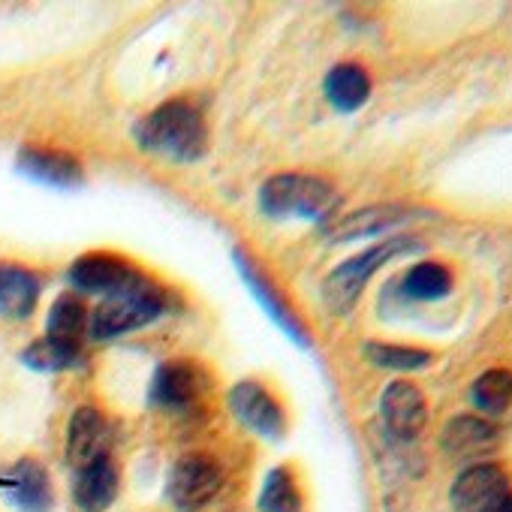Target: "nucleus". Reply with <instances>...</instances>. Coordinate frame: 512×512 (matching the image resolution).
Listing matches in <instances>:
<instances>
[{
    "instance_id": "f3484780",
    "label": "nucleus",
    "mask_w": 512,
    "mask_h": 512,
    "mask_svg": "<svg viewBox=\"0 0 512 512\" xmlns=\"http://www.w3.org/2000/svg\"><path fill=\"white\" fill-rule=\"evenodd\" d=\"M118 497V467L112 458H100L82 470H76L73 500L82 512H106Z\"/></svg>"
},
{
    "instance_id": "39448f33",
    "label": "nucleus",
    "mask_w": 512,
    "mask_h": 512,
    "mask_svg": "<svg viewBox=\"0 0 512 512\" xmlns=\"http://www.w3.org/2000/svg\"><path fill=\"white\" fill-rule=\"evenodd\" d=\"M67 281L73 284V290L85 296H103V299L127 296L151 284L136 266H130L115 253H82L70 266Z\"/></svg>"
},
{
    "instance_id": "9b49d317",
    "label": "nucleus",
    "mask_w": 512,
    "mask_h": 512,
    "mask_svg": "<svg viewBox=\"0 0 512 512\" xmlns=\"http://www.w3.org/2000/svg\"><path fill=\"white\" fill-rule=\"evenodd\" d=\"M380 419L395 443H413L428 422V407L422 392L407 380L389 383L380 398Z\"/></svg>"
},
{
    "instance_id": "dca6fc26",
    "label": "nucleus",
    "mask_w": 512,
    "mask_h": 512,
    "mask_svg": "<svg viewBox=\"0 0 512 512\" xmlns=\"http://www.w3.org/2000/svg\"><path fill=\"white\" fill-rule=\"evenodd\" d=\"M43 281L34 269L19 263H0V317L25 320L34 314Z\"/></svg>"
},
{
    "instance_id": "b1692460",
    "label": "nucleus",
    "mask_w": 512,
    "mask_h": 512,
    "mask_svg": "<svg viewBox=\"0 0 512 512\" xmlns=\"http://www.w3.org/2000/svg\"><path fill=\"white\" fill-rule=\"evenodd\" d=\"M88 311L82 305V299L76 296H58L52 311H49V320H46V329H49V338H58V341H73L79 344L85 329H88Z\"/></svg>"
},
{
    "instance_id": "423d86ee",
    "label": "nucleus",
    "mask_w": 512,
    "mask_h": 512,
    "mask_svg": "<svg viewBox=\"0 0 512 512\" xmlns=\"http://www.w3.org/2000/svg\"><path fill=\"white\" fill-rule=\"evenodd\" d=\"M220 485L223 467L205 452H190L172 464L166 479V497L178 512H199L217 497Z\"/></svg>"
},
{
    "instance_id": "4be33fe9",
    "label": "nucleus",
    "mask_w": 512,
    "mask_h": 512,
    "mask_svg": "<svg viewBox=\"0 0 512 512\" xmlns=\"http://www.w3.org/2000/svg\"><path fill=\"white\" fill-rule=\"evenodd\" d=\"M260 512H302V491L296 476L287 467H272L263 479L260 497H256Z\"/></svg>"
},
{
    "instance_id": "2eb2a0df",
    "label": "nucleus",
    "mask_w": 512,
    "mask_h": 512,
    "mask_svg": "<svg viewBox=\"0 0 512 512\" xmlns=\"http://www.w3.org/2000/svg\"><path fill=\"white\" fill-rule=\"evenodd\" d=\"M500 434H497V425H491L488 419L482 416H455L452 422H446L443 434H440V446L449 458H458V461H473V458H482L488 455L494 446H497Z\"/></svg>"
},
{
    "instance_id": "9d476101",
    "label": "nucleus",
    "mask_w": 512,
    "mask_h": 512,
    "mask_svg": "<svg viewBox=\"0 0 512 512\" xmlns=\"http://www.w3.org/2000/svg\"><path fill=\"white\" fill-rule=\"evenodd\" d=\"M0 497L16 512H52L55 509L52 479L37 458H19L7 470H0Z\"/></svg>"
},
{
    "instance_id": "6e6552de",
    "label": "nucleus",
    "mask_w": 512,
    "mask_h": 512,
    "mask_svg": "<svg viewBox=\"0 0 512 512\" xmlns=\"http://www.w3.org/2000/svg\"><path fill=\"white\" fill-rule=\"evenodd\" d=\"M226 404L232 410V416L250 428L253 434H260L266 440H281L287 434V416L284 407L278 404V398L256 380H238L229 392H226Z\"/></svg>"
},
{
    "instance_id": "a211bd4d",
    "label": "nucleus",
    "mask_w": 512,
    "mask_h": 512,
    "mask_svg": "<svg viewBox=\"0 0 512 512\" xmlns=\"http://www.w3.org/2000/svg\"><path fill=\"white\" fill-rule=\"evenodd\" d=\"M413 214L416 211L401 208V205H368V208H359V211L341 217L332 226L329 241L332 244H344V241H356V238H365V235H377V232H386L392 226H401Z\"/></svg>"
},
{
    "instance_id": "7ed1b4c3",
    "label": "nucleus",
    "mask_w": 512,
    "mask_h": 512,
    "mask_svg": "<svg viewBox=\"0 0 512 512\" xmlns=\"http://www.w3.org/2000/svg\"><path fill=\"white\" fill-rule=\"evenodd\" d=\"M260 208L269 217H299V220H323L335 211L338 193L332 184L302 172H281L263 181Z\"/></svg>"
},
{
    "instance_id": "1a4fd4ad",
    "label": "nucleus",
    "mask_w": 512,
    "mask_h": 512,
    "mask_svg": "<svg viewBox=\"0 0 512 512\" xmlns=\"http://www.w3.org/2000/svg\"><path fill=\"white\" fill-rule=\"evenodd\" d=\"M449 497L455 512H503L512 503V485L497 464H470Z\"/></svg>"
},
{
    "instance_id": "a878e982",
    "label": "nucleus",
    "mask_w": 512,
    "mask_h": 512,
    "mask_svg": "<svg viewBox=\"0 0 512 512\" xmlns=\"http://www.w3.org/2000/svg\"><path fill=\"white\" fill-rule=\"evenodd\" d=\"M503 512H512V503H509V506H506V509H503Z\"/></svg>"
},
{
    "instance_id": "0eeeda50",
    "label": "nucleus",
    "mask_w": 512,
    "mask_h": 512,
    "mask_svg": "<svg viewBox=\"0 0 512 512\" xmlns=\"http://www.w3.org/2000/svg\"><path fill=\"white\" fill-rule=\"evenodd\" d=\"M232 263H235V269H238V275H241V281H244V287L253 293V299L263 305V311L278 323V329H284V335L287 338H293L299 347H311V332H308V326L302 323V317L296 314V308L290 305V299L278 290V284L256 266L253 260H250V253H244V250H232Z\"/></svg>"
},
{
    "instance_id": "aec40b11",
    "label": "nucleus",
    "mask_w": 512,
    "mask_h": 512,
    "mask_svg": "<svg viewBox=\"0 0 512 512\" xmlns=\"http://www.w3.org/2000/svg\"><path fill=\"white\" fill-rule=\"evenodd\" d=\"M82 362V344L73 341H58V338H40L31 347L22 350V365L40 374H55V371H70Z\"/></svg>"
},
{
    "instance_id": "6ab92c4d",
    "label": "nucleus",
    "mask_w": 512,
    "mask_h": 512,
    "mask_svg": "<svg viewBox=\"0 0 512 512\" xmlns=\"http://www.w3.org/2000/svg\"><path fill=\"white\" fill-rule=\"evenodd\" d=\"M323 94L329 100L332 109L350 115L356 109H362L371 97V76L359 67V64H338L329 70L326 82H323Z\"/></svg>"
},
{
    "instance_id": "f03ea898",
    "label": "nucleus",
    "mask_w": 512,
    "mask_h": 512,
    "mask_svg": "<svg viewBox=\"0 0 512 512\" xmlns=\"http://www.w3.org/2000/svg\"><path fill=\"white\" fill-rule=\"evenodd\" d=\"M413 250H422V244L413 235H395L389 241H380V244L356 253L353 260H347L329 272V278L323 281V302L329 305L332 314H350L356 308L359 296L365 293L368 281L374 278V272H380L386 263H392L395 256H404Z\"/></svg>"
},
{
    "instance_id": "5701e85b",
    "label": "nucleus",
    "mask_w": 512,
    "mask_h": 512,
    "mask_svg": "<svg viewBox=\"0 0 512 512\" xmlns=\"http://www.w3.org/2000/svg\"><path fill=\"white\" fill-rule=\"evenodd\" d=\"M470 398H473V407L488 413V416L506 413L512 404V371L491 368V371L479 374L473 389H470Z\"/></svg>"
},
{
    "instance_id": "ddd939ff",
    "label": "nucleus",
    "mask_w": 512,
    "mask_h": 512,
    "mask_svg": "<svg viewBox=\"0 0 512 512\" xmlns=\"http://www.w3.org/2000/svg\"><path fill=\"white\" fill-rule=\"evenodd\" d=\"M16 169L49 187H79L85 181V169L73 154L46 145H25L16 154Z\"/></svg>"
},
{
    "instance_id": "412c9836",
    "label": "nucleus",
    "mask_w": 512,
    "mask_h": 512,
    "mask_svg": "<svg viewBox=\"0 0 512 512\" xmlns=\"http://www.w3.org/2000/svg\"><path fill=\"white\" fill-rule=\"evenodd\" d=\"M398 290L410 302H437L452 293V272L440 263H419L398 281Z\"/></svg>"
},
{
    "instance_id": "20e7f679",
    "label": "nucleus",
    "mask_w": 512,
    "mask_h": 512,
    "mask_svg": "<svg viewBox=\"0 0 512 512\" xmlns=\"http://www.w3.org/2000/svg\"><path fill=\"white\" fill-rule=\"evenodd\" d=\"M166 314V296L148 284L136 293L106 299L88 320L91 338L94 341H115L130 332H139L151 323H157Z\"/></svg>"
},
{
    "instance_id": "f8f14e48",
    "label": "nucleus",
    "mask_w": 512,
    "mask_h": 512,
    "mask_svg": "<svg viewBox=\"0 0 512 512\" xmlns=\"http://www.w3.org/2000/svg\"><path fill=\"white\" fill-rule=\"evenodd\" d=\"M202 395V374L193 362H163L148 386V404L157 410L181 413L190 410Z\"/></svg>"
},
{
    "instance_id": "f257e3e1",
    "label": "nucleus",
    "mask_w": 512,
    "mask_h": 512,
    "mask_svg": "<svg viewBox=\"0 0 512 512\" xmlns=\"http://www.w3.org/2000/svg\"><path fill=\"white\" fill-rule=\"evenodd\" d=\"M133 139L145 154H157L172 163H196L208 151L205 118L187 100H169L139 118Z\"/></svg>"
},
{
    "instance_id": "393cba45",
    "label": "nucleus",
    "mask_w": 512,
    "mask_h": 512,
    "mask_svg": "<svg viewBox=\"0 0 512 512\" xmlns=\"http://www.w3.org/2000/svg\"><path fill=\"white\" fill-rule=\"evenodd\" d=\"M362 353L389 371H419L425 365H431V353L419 350V347H401V344H380V341H368L362 347Z\"/></svg>"
},
{
    "instance_id": "4468645a",
    "label": "nucleus",
    "mask_w": 512,
    "mask_h": 512,
    "mask_svg": "<svg viewBox=\"0 0 512 512\" xmlns=\"http://www.w3.org/2000/svg\"><path fill=\"white\" fill-rule=\"evenodd\" d=\"M109 422L100 410L94 407H79L70 419L67 428V461L82 470L100 458H106L109 452Z\"/></svg>"
}]
</instances>
